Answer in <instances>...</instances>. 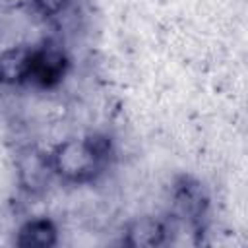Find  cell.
Masks as SVG:
<instances>
[{
    "mask_svg": "<svg viewBox=\"0 0 248 248\" xmlns=\"http://www.w3.org/2000/svg\"><path fill=\"white\" fill-rule=\"evenodd\" d=\"M167 238V225L157 217H138L126 227L124 244L132 248H151L163 244Z\"/></svg>",
    "mask_w": 248,
    "mask_h": 248,
    "instance_id": "obj_3",
    "label": "cell"
},
{
    "mask_svg": "<svg viewBox=\"0 0 248 248\" xmlns=\"http://www.w3.org/2000/svg\"><path fill=\"white\" fill-rule=\"evenodd\" d=\"M110 155V141L101 136L72 138L58 143L50 157L48 167L66 182H91L97 178Z\"/></svg>",
    "mask_w": 248,
    "mask_h": 248,
    "instance_id": "obj_1",
    "label": "cell"
},
{
    "mask_svg": "<svg viewBox=\"0 0 248 248\" xmlns=\"http://www.w3.org/2000/svg\"><path fill=\"white\" fill-rule=\"evenodd\" d=\"M66 68H68V60L60 50H56V48H35L27 81H31L35 85H41V87H52L64 78Z\"/></svg>",
    "mask_w": 248,
    "mask_h": 248,
    "instance_id": "obj_2",
    "label": "cell"
},
{
    "mask_svg": "<svg viewBox=\"0 0 248 248\" xmlns=\"http://www.w3.org/2000/svg\"><path fill=\"white\" fill-rule=\"evenodd\" d=\"M70 4V0H33V8L35 12H39L45 17H54L60 12L66 10V6Z\"/></svg>",
    "mask_w": 248,
    "mask_h": 248,
    "instance_id": "obj_6",
    "label": "cell"
},
{
    "mask_svg": "<svg viewBox=\"0 0 248 248\" xmlns=\"http://www.w3.org/2000/svg\"><path fill=\"white\" fill-rule=\"evenodd\" d=\"M33 50L29 46H14L0 54V83L17 85L29 79Z\"/></svg>",
    "mask_w": 248,
    "mask_h": 248,
    "instance_id": "obj_4",
    "label": "cell"
},
{
    "mask_svg": "<svg viewBox=\"0 0 248 248\" xmlns=\"http://www.w3.org/2000/svg\"><path fill=\"white\" fill-rule=\"evenodd\" d=\"M58 240V231L50 219H31L17 231L16 244L21 248H50Z\"/></svg>",
    "mask_w": 248,
    "mask_h": 248,
    "instance_id": "obj_5",
    "label": "cell"
}]
</instances>
